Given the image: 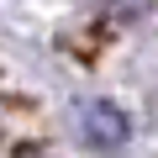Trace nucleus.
<instances>
[{
  "mask_svg": "<svg viewBox=\"0 0 158 158\" xmlns=\"http://www.w3.org/2000/svg\"><path fill=\"white\" fill-rule=\"evenodd\" d=\"M32 158H37V153H32Z\"/></svg>",
  "mask_w": 158,
  "mask_h": 158,
  "instance_id": "nucleus-2",
  "label": "nucleus"
},
{
  "mask_svg": "<svg viewBox=\"0 0 158 158\" xmlns=\"http://www.w3.org/2000/svg\"><path fill=\"white\" fill-rule=\"evenodd\" d=\"M79 132H85V142L95 153H121L132 142V121L111 100H85V106H79Z\"/></svg>",
  "mask_w": 158,
  "mask_h": 158,
  "instance_id": "nucleus-1",
  "label": "nucleus"
}]
</instances>
